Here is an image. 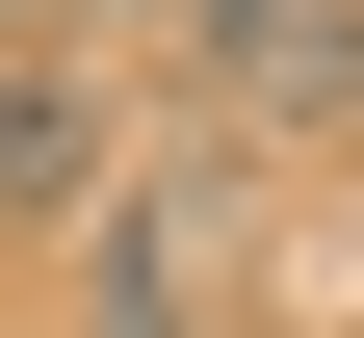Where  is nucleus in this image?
Here are the masks:
<instances>
[{
  "label": "nucleus",
  "instance_id": "nucleus-3",
  "mask_svg": "<svg viewBox=\"0 0 364 338\" xmlns=\"http://www.w3.org/2000/svg\"><path fill=\"white\" fill-rule=\"evenodd\" d=\"M0 26H26V0H0Z\"/></svg>",
  "mask_w": 364,
  "mask_h": 338
},
{
  "label": "nucleus",
  "instance_id": "nucleus-2",
  "mask_svg": "<svg viewBox=\"0 0 364 338\" xmlns=\"http://www.w3.org/2000/svg\"><path fill=\"white\" fill-rule=\"evenodd\" d=\"M105 338H208V286H182V208H105Z\"/></svg>",
  "mask_w": 364,
  "mask_h": 338
},
{
  "label": "nucleus",
  "instance_id": "nucleus-1",
  "mask_svg": "<svg viewBox=\"0 0 364 338\" xmlns=\"http://www.w3.org/2000/svg\"><path fill=\"white\" fill-rule=\"evenodd\" d=\"M53 208H105V78L53 26H0V234H53Z\"/></svg>",
  "mask_w": 364,
  "mask_h": 338
}]
</instances>
